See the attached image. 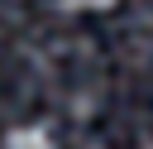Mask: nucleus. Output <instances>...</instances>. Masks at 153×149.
<instances>
[{
  "instance_id": "nucleus-1",
  "label": "nucleus",
  "mask_w": 153,
  "mask_h": 149,
  "mask_svg": "<svg viewBox=\"0 0 153 149\" xmlns=\"http://www.w3.org/2000/svg\"><path fill=\"white\" fill-rule=\"evenodd\" d=\"M0 149H57V139H53L43 125H14Z\"/></svg>"
},
{
  "instance_id": "nucleus-2",
  "label": "nucleus",
  "mask_w": 153,
  "mask_h": 149,
  "mask_svg": "<svg viewBox=\"0 0 153 149\" xmlns=\"http://www.w3.org/2000/svg\"><path fill=\"white\" fill-rule=\"evenodd\" d=\"M110 5H115V0H67V10H91V14H96V10H110Z\"/></svg>"
},
{
  "instance_id": "nucleus-3",
  "label": "nucleus",
  "mask_w": 153,
  "mask_h": 149,
  "mask_svg": "<svg viewBox=\"0 0 153 149\" xmlns=\"http://www.w3.org/2000/svg\"><path fill=\"white\" fill-rule=\"evenodd\" d=\"M148 149H153V144H148Z\"/></svg>"
}]
</instances>
